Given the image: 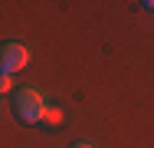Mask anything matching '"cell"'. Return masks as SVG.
Segmentation results:
<instances>
[{
  "label": "cell",
  "mask_w": 154,
  "mask_h": 148,
  "mask_svg": "<svg viewBox=\"0 0 154 148\" xmlns=\"http://www.w3.org/2000/svg\"><path fill=\"white\" fill-rule=\"evenodd\" d=\"M43 109H46V102H43V92H39V89L23 86V89L13 92V112H17V118H20L23 125H39Z\"/></svg>",
  "instance_id": "1"
},
{
  "label": "cell",
  "mask_w": 154,
  "mask_h": 148,
  "mask_svg": "<svg viewBox=\"0 0 154 148\" xmlns=\"http://www.w3.org/2000/svg\"><path fill=\"white\" fill-rule=\"evenodd\" d=\"M30 63V50L23 46V43H0V72L3 76H13V72H20L23 66Z\"/></svg>",
  "instance_id": "2"
},
{
  "label": "cell",
  "mask_w": 154,
  "mask_h": 148,
  "mask_svg": "<svg viewBox=\"0 0 154 148\" xmlns=\"http://www.w3.org/2000/svg\"><path fill=\"white\" fill-rule=\"evenodd\" d=\"M39 122H43V125H49V128H56V125L62 122V112H59V109H49V105H46V109H43V115H39Z\"/></svg>",
  "instance_id": "3"
},
{
  "label": "cell",
  "mask_w": 154,
  "mask_h": 148,
  "mask_svg": "<svg viewBox=\"0 0 154 148\" xmlns=\"http://www.w3.org/2000/svg\"><path fill=\"white\" fill-rule=\"evenodd\" d=\"M10 89H13V79H10V76H3V72H0V92H10Z\"/></svg>",
  "instance_id": "4"
},
{
  "label": "cell",
  "mask_w": 154,
  "mask_h": 148,
  "mask_svg": "<svg viewBox=\"0 0 154 148\" xmlns=\"http://www.w3.org/2000/svg\"><path fill=\"white\" fill-rule=\"evenodd\" d=\"M72 148H95V145H89V142H75Z\"/></svg>",
  "instance_id": "5"
}]
</instances>
